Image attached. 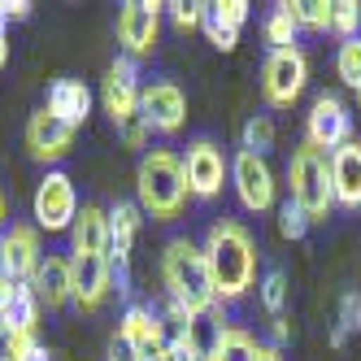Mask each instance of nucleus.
Segmentation results:
<instances>
[{"mask_svg": "<svg viewBox=\"0 0 361 361\" xmlns=\"http://www.w3.org/2000/svg\"><path fill=\"white\" fill-rule=\"evenodd\" d=\"M309 83V57L300 53V48H279V53L266 57L262 66V92L274 109H288L296 105V96L305 92Z\"/></svg>", "mask_w": 361, "mask_h": 361, "instance_id": "nucleus-6", "label": "nucleus"}, {"mask_svg": "<svg viewBox=\"0 0 361 361\" xmlns=\"http://www.w3.org/2000/svg\"><path fill=\"white\" fill-rule=\"evenodd\" d=\"M270 335H274V348H283V344H292V335H296V331H292L288 318L279 314V318H270Z\"/></svg>", "mask_w": 361, "mask_h": 361, "instance_id": "nucleus-37", "label": "nucleus"}, {"mask_svg": "<svg viewBox=\"0 0 361 361\" xmlns=\"http://www.w3.org/2000/svg\"><path fill=\"white\" fill-rule=\"evenodd\" d=\"M305 231H309V218L300 214V204H279V235L283 240H305Z\"/></svg>", "mask_w": 361, "mask_h": 361, "instance_id": "nucleus-32", "label": "nucleus"}, {"mask_svg": "<svg viewBox=\"0 0 361 361\" xmlns=\"http://www.w3.org/2000/svg\"><path fill=\"white\" fill-rule=\"evenodd\" d=\"M231 183H235V196H240V204L244 209H252V214H266V209H274V170H270V161L266 157H257V152H235V161H231Z\"/></svg>", "mask_w": 361, "mask_h": 361, "instance_id": "nucleus-8", "label": "nucleus"}, {"mask_svg": "<svg viewBox=\"0 0 361 361\" xmlns=\"http://www.w3.org/2000/svg\"><path fill=\"white\" fill-rule=\"evenodd\" d=\"M274 148V118L270 114H252L244 122V152H257V157H266Z\"/></svg>", "mask_w": 361, "mask_h": 361, "instance_id": "nucleus-25", "label": "nucleus"}, {"mask_svg": "<svg viewBox=\"0 0 361 361\" xmlns=\"http://www.w3.org/2000/svg\"><path fill=\"white\" fill-rule=\"evenodd\" d=\"M31 288L39 296L44 309H61V305H74V270H70V257H57V252H48L35 279H31Z\"/></svg>", "mask_w": 361, "mask_h": 361, "instance_id": "nucleus-17", "label": "nucleus"}, {"mask_svg": "<svg viewBox=\"0 0 361 361\" xmlns=\"http://www.w3.org/2000/svg\"><path fill=\"white\" fill-rule=\"evenodd\" d=\"M257 296H262V305L270 309V318H279L283 305H288V274H283V270H266L262 283H257Z\"/></svg>", "mask_w": 361, "mask_h": 361, "instance_id": "nucleus-28", "label": "nucleus"}, {"mask_svg": "<svg viewBox=\"0 0 361 361\" xmlns=\"http://www.w3.org/2000/svg\"><path fill=\"white\" fill-rule=\"evenodd\" d=\"M22 18H31V0H0V27L22 22Z\"/></svg>", "mask_w": 361, "mask_h": 361, "instance_id": "nucleus-36", "label": "nucleus"}, {"mask_svg": "<svg viewBox=\"0 0 361 361\" xmlns=\"http://www.w3.org/2000/svg\"><path fill=\"white\" fill-rule=\"evenodd\" d=\"M140 118L148 122V131L174 135L188 122V96L178 83H148L140 92Z\"/></svg>", "mask_w": 361, "mask_h": 361, "instance_id": "nucleus-13", "label": "nucleus"}, {"mask_svg": "<svg viewBox=\"0 0 361 361\" xmlns=\"http://www.w3.org/2000/svg\"><path fill=\"white\" fill-rule=\"evenodd\" d=\"M348 140H353V114H348V105H344L340 96L322 92L314 100V109H309V118H305V144L331 157V152L344 148Z\"/></svg>", "mask_w": 361, "mask_h": 361, "instance_id": "nucleus-7", "label": "nucleus"}, {"mask_svg": "<svg viewBox=\"0 0 361 361\" xmlns=\"http://www.w3.org/2000/svg\"><path fill=\"white\" fill-rule=\"evenodd\" d=\"M31 361H53V357H48V353H44V348H39V353H35V357H31Z\"/></svg>", "mask_w": 361, "mask_h": 361, "instance_id": "nucleus-43", "label": "nucleus"}, {"mask_svg": "<svg viewBox=\"0 0 361 361\" xmlns=\"http://www.w3.org/2000/svg\"><path fill=\"white\" fill-rule=\"evenodd\" d=\"M44 109L79 131V126L87 122V114H92V87L83 79H57L53 87H48V105Z\"/></svg>", "mask_w": 361, "mask_h": 361, "instance_id": "nucleus-20", "label": "nucleus"}, {"mask_svg": "<svg viewBox=\"0 0 361 361\" xmlns=\"http://www.w3.org/2000/svg\"><path fill=\"white\" fill-rule=\"evenodd\" d=\"M283 9L292 13L296 31H331V5L326 0H283Z\"/></svg>", "mask_w": 361, "mask_h": 361, "instance_id": "nucleus-23", "label": "nucleus"}, {"mask_svg": "<svg viewBox=\"0 0 361 361\" xmlns=\"http://www.w3.org/2000/svg\"><path fill=\"white\" fill-rule=\"evenodd\" d=\"M248 0H214V5H204V13L209 18H218L222 27H231V31H240L244 22H248Z\"/></svg>", "mask_w": 361, "mask_h": 361, "instance_id": "nucleus-31", "label": "nucleus"}, {"mask_svg": "<svg viewBox=\"0 0 361 361\" xmlns=\"http://www.w3.org/2000/svg\"><path fill=\"white\" fill-rule=\"evenodd\" d=\"M39 353L35 331H18V326H0V361H31Z\"/></svg>", "mask_w": 361, "mask_h": 361, "instance_id": "nucleus-24", "label": "nucleus"}, {"mask_svg": "<svg viewBox=\"0 0 361 361\" xmlns=\"http://www.w3.org/2000/svg\"><path fill=\"white\" fill-rule=\"evenodd\" d=\"M109 361H140V357H135L131 348H126L122 340H114V344H109Z\"/></svg>", "mask_w": 361, "mask_h": 361, "instance_id": "nucleus-39", "label": "nucleus"}, {"mask_svg": "<svg viewBox=\"0 0 361 361\" xmlns=\"http://www.w3.org/2000/svg\"><path fill=\"white\" fill-rule=\"evenodd\" d=\"M118 131H122V144H126V148H144V144H148V135H152L144 118H135V122H126V126H118Z\"/></svg>", "mask_w": 361, "mask_h": 361, "instance_id": "nucleus-35", "label": "nucleus"}, {"mask_svg": "<svg viewBox=\"0 0 361 361\" xmlns=\"http://www.w3.org/2000/svg\"><path fill=\"white\" fill-rule=\"evenodd\" d=\"M331 31L340 35V44L357 39V31H361V5L357 0H335L331 5Z\"/></svg>", "mask_w": 361, "mask_h": 361, "instance_id": "nucleus-29", "label": "nucleus"}, {"mask_svg": "<svg viewBox=\"0 0 361 361\" xmlns=\"http://www.w3.org/2000/svg\"><path fill=\"white\" fill-rule=\"evenodd\" d=\"M170 9V22L178 31H196V27H204V5H188V0H174V5H166Z\"/></svg>", "mask_w": 361, "mask_h": 361, "instance_id": "nucleus-33", "label": "nucleus"}, {"mask_svg": "<svg viewBox=\"0 0 361 361\" xmlns=\"http://www.w3.org/2000/svg\"><path fill=\"white\" fill-rule=\"evenodd\" d=\"M266 44H270V53H279V48H296V22H292V13L283 9V5H274V13L266 18Z\"/></svg>", "mask_w": 361, "mask_h": 361, "instance_id": "nucleus-26", "label": "nucleus"}, {"mask_svg": "<svg viewBox=\"0 0 361 361\" xmlns=\"http://www.w3.org/2000/svg\"><path fill=\"white\" fill-rule=\"evenodd\" d=\"M5 66H9V31L0 27V70H5Z\"/></svg>", "mask_w": 361, "mask_h": 361, "instance_id": "nucleus-41", "label": "nucleus"}, {"mask_svg": "<svg viewBox=\"0 0 361 361\" xmlns=\"http://www.w3.org/2000/svg\"><path fill=\"white\" fill-rule=\"evenodd\" d=\"M257 361H283L274 344H257Z\"/></svg>", "mask_w": 361, "mask_h": 361, "instance_id": "nucleus-40", "label": "nucleus"}, {"mask_svg": "<svg viewBox=\"0 0 361 361\" xmlns=\"http://www.w3.org/2000/svg\"><path fill=\"white\" fill-rule=\"evenodd\" d=\"M140 70L131 57H118L105 74V87H100V100H105V114L114 118V126H126L140 118Z\"/></svg>", "mask_w": 361, "mask_h": 361, "instance_id": "nucleus-11", "label": "nucleus"}, {"mask_svg": "<svg viewBox=\"0 0 361 361\" xmlns=\"http://www.w3.org/2000/svg\"><path fill=\"white\" fill-rule=\"evenodd\" d=\"M353 331H361V292H344V300H340V326L331 331V348H344Z\"/></svg>", "mask_w": 361, "mask_h": 361, "instance_id": "nucleus-27", "label": "nucleus"}, {"mask_svg": "<svg viewBox=\"0 0 361 361\" xmlns=\"http://www.w3.org/2000/svg\"><path fill=\"white\" fill-rule=\"evenodd\" d=\"M188 178H183V157H174L170 148H152L140 157L135 170V204L152 222H174L188 209Z\"/></svg>", "mask_w": 361, "mask_h": 361, "instance_id": "nucleus-3", "label": "nucleus"}, {"mask_svg": "<svg viewBox=\"0 0 361 361\" xmlns=\"http://www.w3.org/2000/svg\"><path fill=\"white\" fill-rule=\"evenodd\" d=\"M70 144H74V126H66L48 109H35L27 118V148L35 161H61L70 152Z\"/></svg>", "mask_w": 361, "mask_h": 361, "instance_id": "nucleus-16", "label": "nucleus"}, {"mask_svg": "<svg viewBox=\"0 0 361 361\" xmlns=\"http://www.w3.org/2000/svg\"><path fill=\"white\" fill-rule=\"evenodd\" d=\"M118 340L131 348L140 361H152V357L166 348V322H161V314H152L148 305H131V309L122 314Z\"/></svg>", "mask_w": 361, "mask_h": 361, "instance_id": "nucleus-14", "label": "nucleus"}, {"mask_svg": "<svg viewBox=\"0 0 361 361\" xmlns=\"http://www.w3.org/2000/svg\"><path fill=\"white\" fill-rule=\"evenodd\" d=\"M204 35H209V44L218 48V53H231V48L240 44V31L222 27V22H218V18H209V13H204Z\"/></svg>", "mask_w": 361, "mask_h": 361, "instance_id": "nucleus-34", "label": "nucleus"}, {"mask_svg": "<svg viewBox=\"0 0 361 361\" xmlns=\"http://www.w3.org/2000/svg\"><path fill=\"white\" fill-rule=\"evenodd\" d=\"M161 283H166V296L174 305H183L188 314H196V318L222 314V300L209 279V262H204V248L196 240L174 235L161 248Z\"/></svg>", "mask_w": 361, "mask_h": 361, "instance_id": "nucleus-2", "label": "nucleus"}, {"mask_svg": "<svg viewBox=\"0 0 361 361\" xmlns=\"http://www.w3.org/2000/svg\"><path fill=\"white\" fill-rule=\"evenodd\" d=\"M0 231H5V192H0Z\"/></svg>", "mask_w": 361, "mask_h": 361, "instance_id": "nucleus-42", "label": "nucleus"}, {"mask_svg": "<svg viewBox=\"0 0 361 361\" xmlns=\"http://www.w3.org/2000/svg\"><path fill=\"white\" fill-rule=\"evenodd\" d=\"M13 292H18V283L9 279V270H5V266H0V314H5V309H9Z\"/></svg>", "mask_w": 361, "mask_h": 361, "instance_id": "nucleus-38", "label": "nucleus"}, {"mask_svg": "<svg viewBox=\"0 0 361 361\" xmlns=\"http://www.w3.org/2000/svg\"><path fill=\"white\" fill-rule=\"evenodd\" d=\"M70 270H74V305L92 314L109 300L114 292V266L109 257H70Z\"/></svg>", "mask_w": 361, "mask_h": 361, "instance_id": "nucleus-15", "label": "nucleus"}, {"mask_svg": "<svg viewBox=\"0 0 361 361\" xmlns=\"http://www.w3.org/2000/svg\"><path fill=\"white\" fill-rule=\"evenodd\" d=\"M335 70H340V79H344L353 92L361 87V35L340 44V53H335Z\"/></svg>", "mask_w": 361, "mask_h": 361, "instance_id": "nucleus-30", "label": "nucleus"}, {"mask_svg": "<svg viewBox=\"0 0 361 361\" xmlns=\"http://www.w3.org/2000/svg\"><path fill=\"white\" fill-rule=\"evenodd\" d=\"M161 9L166 5H148V0H131L118 13V44L122 57H148L157 48V31H161Z\"/></svg>", "mask_w": 361, "mask_h": 361, "instance_id": "nucleus-10", "label": "nucleus"}, {"mask_svg": "<svg viewBox=\"0 0 361 361\" xmlns=\"http://www.w3.org/2000/svg\"><path fill=\"white\" fill-rule=\"evenodd\" d=\"M357 144H361V140H357Z\"/></svg>", "mask_w": 361, "mask_h": 361, "instance_id": "nucleus-45", "label": "nucleus"}, {"mask_svg": "<svg viewBox=\"0 0 361 361\" xmlns=\"http://www.w3.org/2000/svg\"><path fill=\"white\" fill-rule=\"evenodd\" d=\"M226 174H231V161L214 140H196L183 152V178H188V192L196 200H214L226 183Z\"/></svg>", "mask_w": 361, "mask_h": 361, "instance_id": "nucleus-9", "label": "nucleus"}, {"mask_svg": "<svg viewBox=\"0 0 361 361\" xmlns=\"http://www.w3.org/2000/svg\"><path fill=\"white\" fill-rule=\"evenodd\" d=\"M44 262V248H39V226L27 222H13L0 231V266L9 270L13 283H31L35 270Z\"/></svg>", "mask_w": 361, "mask_h": 361, "instance_id": "nucleus-12", "label": "nucleus"}, {"mask_svg": "<svg viewBox=\"0 0 361 361\" xmlns=\"http://www.w3.org/2000/svg\"><path fill=\"white\" fill-rule=\"evenodd\" d=\"M204 262H209V279H214V292L218 300H240L252 292L257 283V244L248 235V226H240L235 218H222L209 226L204 235Z\"/></svg>", "mask_w": 361, "mask_h": 361, "instance_id": "nucleus-1", "label": "nucleus"}, {"mask_svg": "<svg viewBox=\"0 0 361 361\" xmlns=\"http://www.w3.org/2000/svg\"><path fill=\"white\" fill-rule=\"evenodd\" d=\"M31 214H35V226L57 235V231H70L74 218H79V192H74V178L66 170H48L35 188V200H31Z\"/></svg>", "mask_w": 361, "mask_h": 361, "instance_id": "nucleus-5", "label": "nucleus"}, {"mask_svg": "<svg viewBox=\"0 0 361 361\" xmlns=\"http://www.w3.org/2000/svg\"><path fill=\"white\" fill-rule=\"evenodd\" d=\"M204 361H257V340L244 326H218L204 344Z\"/></svg>", "mask_w": 361, "mask_h": 361, "instance_id": "nucleus-21", "label": "nucleus"}, {"mask_svg": "<svg viewBox=\"0 0 361 361\" xmlns=\"http://www.w3.org/2000/svg\"><path fill=\"white\" fill-rule=\"evenodd\" d=\"M331 188L340 209H361V144L357 140L331 152Z\"/></svg>", "mask_w": 361, "mask_h": 361, "instance_id": "nucleus-19", "label": "nucleus"}, {"mask_svg": "<svg viewBox=\"0 0 361 361\" xmlns=\"http://www.w3.org/2000/svg\"><path fill=\"white\" fill-rule=\"evenodd\" d=\"M357 100H361V87H357Z\"/></svg>", "mask_w": 361, "mask_h": 361, "instance_id": "nucleus-44", "label": "nucleus"}, {"mask_svg": "<svg viewBox=\"0 0 361 361\" xmlns=\"http://www.w3.org/2000/svg\"><path fill=\"white\" fill-rule=\"evenodd\" d=\"M39 296H35V288L31 283H18V292H13V300H9V309L0 314V326H18V331H35L39 326Z\"/></svg>", "mask_w": 361, "mask_h": 361, "instance_id": "nucleus-22", "label": "nucleus"}, {"mask_svg": "<svg viewBox=\"0 0 361 361\" xmlns=\"http://www.w3.org/2000/svg\"><path fill=\"white\" fill-rule=\"evenodd\" d=\"M288 200L300 204V214L309 218V226H318L331 218L335 209V188H331V157L318 148H309L300 144L292 152V161H288Z\"/></svg>", "mask_w": 361, "mask_h": 361, "instance_id": "nucleus-4", "label": "nucleus"}, {"mask_svg": "<svg viewBox=\"0 0 361 361\" xmlns=\"http://www.w3.org/2000/svg\"><path fill=\"white\" fill-rule=\"evenodd\" d=\"M70 257H109V209L83 204L70 226Z\"/></svg>", "mask_w": 361, "mask_h": 361, "instance_id": "nucleus-18", "label": "nucleus"}]
</instances>
